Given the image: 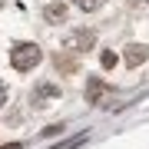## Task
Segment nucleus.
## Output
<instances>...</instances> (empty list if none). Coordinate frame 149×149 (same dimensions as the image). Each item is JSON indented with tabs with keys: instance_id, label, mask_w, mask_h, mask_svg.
Segmentation results:
<instances>
[{
	"instance_id": "nucleus-1",
	"label": "nucleus",
	"mask_w": 149,
	"mask_h": 149,
	"mask_svg": "<svg viewBox=\"0 0 149 149\" xmlns=\"http://www.w3.org/2000/svg\"><path fill=\"white\" fill-rule=\"evenodd\" d=\"M43 60V50L37 47V43H17V47L10 50V66L20 70V73H27V70H33Z\"/></svg>"
},
{
	"instance_id": "nucleus-9",
	"label": "nucleus",
	"mask_w": 149,
	"mask_h": 149,
	"mask_svg": "<svg viewBox=\"0 0 149 149\" xmlns=\"http://www.w3.org/2000/svg\"><path fill=\"white\" fill-rule=\"evenodd\" d=\"M80 143H86V136H73V139H66L63 146H56V149H76Z\"/></svg>"
},
{
	"instance_id": "nucleus-4",
	"label": "nucleus",
	"mask_w": 149,
	"mask_h": 149,
	"mask_svg": "<svg viewBox=\"0 0 149 149\" xmlns=\"http://www.w3.org/2000/svg\"><path fill=\"white\" fill-rule=\"evenodd\" d=\"M146 56H149V50L143 47V43H129V47H126V56H123V60H126V66H139V63H146Z\"/></svg>"
},
{
	"instance_id": "nucleus-13",
	"label": "nucleus",
	"mask_w": 149,
	"mask_h": 149,
	"mask_svg": "<svg viewBox=\"0 0 149 149\" xmlns=\"http://www.w3.org/2000/svg\"><path fill=\"white\" fill-rule=\"evenodd\" d=\"M136 3H146V0H129V7H136Z\"/></svg>"
},
{
	"instance_id": "nucleus-2",
	"label": "nucleus",
	"mask_w": 149,
	"mask_h": 149,
	"mask_svg": "<svg viewBox=\"0 0 149 149\" xmlns=\"http://www.w3.org/2000/svg\"><path fill=\"white\" fill-rule=\"evenodd\" d=\"M93 40H96V33L93 30H73L66 37V50H73V53H80V50H90L93 47Z\"/></svg>"
},
{
	"instance_id": "nucleus-12",
	"label": "nucleus",
	"mask_w": 149,
	"mask_h": 149,
	"mask_svg": "<svg viewBox=\"0 0 149 149\" xmlns=\"http://www.w3.org/2000/svg\"><path fill=\"white\" fill-rule=\"evenodd\" d=\"M0 149H20V143H7V146H0Z\"/></svg>"
},
{
	"instance_id": "nucleus-10",
	"label": "nucleus",
	"mask_w": 149,
	"mask_h": 149,
	"mask_svg": "<svg viewBox=\"0 0 149 149\" xmlns=\"http://www.w3.org/2000/svg\"><path fill=\"white\" fill-rule=\"evenodd\" d=\"M60 133H63V123H53V126L43 129V136H60Z\"/></svg>"
},
{
	"instance_id": "nucleus-8",
	"label": "nucleus",
	"mask_w": 149,
	"mask_h": 149,
	"mask_svg": "<svg viewBox=\"0 0 149 149\" xmlns=\"http://www.w3.org/2000/svg\"><path fill=\"white\" fill-rule=\"evenodd\" d=\"M73 3L80 7V10L90 13V10H100V7H103V0H73Z\"/></svg>"
},
{
	"instance_id": "nucleus-6",
	"label": "nucleus",
	"mask_w": 149,
	"mask_h": 149,
	"mask_svg": "<svg viewBox=\"0 0 149 149\" xmlns=\"http://www.w3.org/2000/svg\"><path fill=\"white\" fill-rule=\"evenodd\" d=\"M50 96H60V86H53V83H40L37 93H33V103H37V106H43V100H50Z\"/></svg>"
},
{
	"instance_id": "nucleus-3",
	"label": "nucleus",
	"mask_w": 149,
	"mask_h": 149,
	"mask_svg": "<svg viewBox=\"0 0 149 149\" xmlns=\"http://www.w3.org/2000/svg\"><path fill=\"white\" fill-rule=\"evenodd\" d=\"M109 93V86L100 80V76H90L86 80V103H103V96Z\"/></svg>"
},
{
	"instance_id": "nucleus-11",
	"label": "nucleus",
	"mask_w": 149,
	"mask_h": 149,
	"mask_svg": "<svg viewBox=\"0 0 149 149\" xmlns=\"http://www.w3.org/2000/svg\"><path fill=\"white\" fill-rule=\"evenodd\" d=\"M7 96H10V93H7V86L0 83V106H3V103H7Z\"/></svg>"
},
{
	"instance_id": "nucleus-5",
	"label": "nucleus",
	"mask_w": 149,
	"mask_h": 149,
	"mask_svg": "<svg viewBox=\"0 0 149 149\" xmlns=\"http://www.w3.org/2000/svg\"><path fill=\"white\" fill-rule=\"evenodd\" d=\"M43 20L47 23H63L66 20V3H47L43 7Z\"/></svg>"
},
{
	"instance_id": "nucleus-7",
	"label": "nucleus",
	"mask_w": 149,
	"mask_h": 149,
	"mask_svg": "<svg viewBox=\"0 0 149 149\" xmlns=\"http://www.w3.org/2000/svg\"><path fill=\"white\" fill-rule=\"evenodd\" d=\"M100 63H103V70H113V66H116V53H113V50H103Z\"/></svg>"
}]
</instances>
